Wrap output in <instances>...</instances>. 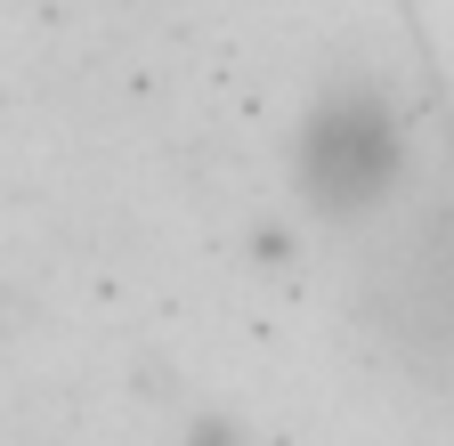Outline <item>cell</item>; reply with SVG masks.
Instances as JSON below:
<instances>
[{"label": "cell", "mask_w": 454, "mask_h": 446, "mask_svg": "<svg viewBox=\"0 0 454 446\" xmlns=\"http://www.w3.org/2000/svg\"><path fill=\"white\" fill-rule=\"evenodd\" d=\"M365 317L406 365L454 381V195L381 203V236L365 252Z\"/></svg>", "instance_id": "6da1fadb"}, {"label": "cell", "mask_w": 454, "mask_h": 446, "mask_svg": "<svg viewBox=\"0 0 454 446\" xmlns=\"http://www.w3.org/2000/svg\"><path fill=\"white\" fill-rule=\"evenodd\" d=\"M397 171H406V122L373 82H340L317 98L301 130V187L317 211H381L397 203Z\"/></svg>", "instance_id": "7a4b0ae2"}]
</instances>
